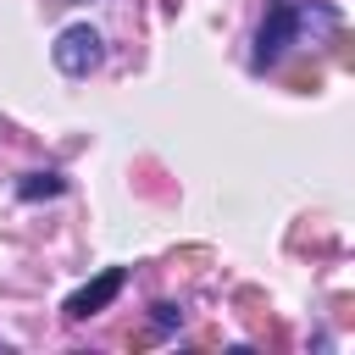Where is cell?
I'll return each mask as SVG.
<instances>
[{"label": "cell", "mask_w": 355, "mask_h": 355, "mask_svg": "<svg viewBox=\"0 0 355 355\" xmlns=\"http://www.w3.org/2000/svg\"><path fill=\"white\" fill-rule=\"evenodd\" d=\"M50 55H55V67H61L67 78H89V72L105 61V39H100L89 22H72V28H61V33H55Z\"/></svg>", "instance_id": "obj_2"}, {"label": "cell", "mask_w": 355, "mask_h": 355, "mask_svg": "<svg viewBox=\"0 0 355 355\" xmlns=\"http://www.w3.org/2000/svg\"><path fill=\"white\" fill-rule=\"evenodd\" d=\"M122 283H128V272H122V266H105V272H100L94 283H83L78 294H67V305H61V311H67L72 322H83V316L105 311V305H111V300L122 294Z\"/></svg>", "instance_id": "obj_3"}, {"label": "cell", "mask_w": 355, "mask_h": 355, "mask_svg": "<svg viewBox=\"0 0 355 355\" xmlns=\"http://www.w3.org/2000/svg\"><path fill=\"white\" fill-rule=\"evenodd\" d=\"M178 322H183V311H178V305H155V327H161V333H166V327H178Z\"/></svg>", "instance_id": "obj_5"}, {"label": "cell", "mask_w": 355, "mask_h": 355, "mask_svg": "<svg viewBox=\"0 0 355 355\" xmlns=\"http://www.w3.org/2000/svg\"><path fill=\"white\" fill-rule=\"evenodd\" d=\"M294 39H300V0H272V6H266V22H261V33H255V55H250V67H255V72L277 67L283 50H288Z\"/></svg>", "instance_id": "obj_1"}, {"label": "cell", "mask_w": 355, "mask_h": 355, "mask_svg": "<svg viewBox=\"0 0 355 355\" xmlns=\"http://www.w3.org/2000/svg\"><path fill=\"white\" fill-rule=\"evenodd\" d=\"M72 6H83V0H72Z\"/></svg>", "instance_id": "obj_6"}, {"label": "cell", "mask_w": 355, "mask_h": 355, "mask_svg": "<svg viewBox=\"0 0 355 355\" xmlns=\"http://www.w3.org/2000/svg\"><path fill=\"white\" fill-rule=\"evenodd\" d=\"M61 189H67V178H61V172H28V178L17 183V194H22V200H55Z\"/></svg>", "instance_id": "obj_4"}]
</instances>
